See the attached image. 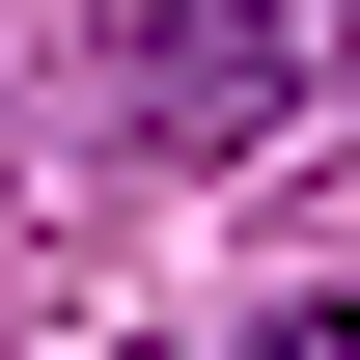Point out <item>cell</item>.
<instances>
[{
  "label": "cell",
  "mask_w": 360,
  "mask_h": 360,
  "mask_svg": "<svg viewBox=\"0 0 360 360\" xmlns=\"http://www.w3.org/2000/svg\"><path fill=\"white\" fill-rule=\"evenodd\" d=\"M360 84V0H111V139L139 167H250Z\"/></svg>",
  "instance_id": "1"
},
{
  "label": "cell",
  "mask_w": 360,
  "mask_h": 360,
  "mask_svg": "<svg viewBox=\"0 0 360 360\" xmlns=\"http://www.w3.org/2000/svg\"><path fill=\"white\" fill-rule=\"evenodd\" d=\"M222 360H360V305H277V333H222Z\"/></svg>",
  "instance_id": "2"
}]
</instances>
